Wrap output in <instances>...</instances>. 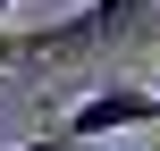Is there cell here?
Wrapping results in <instances>:
<instances>
[{
    "label": "cell",
    "instance_id": "cell-1",
    "mask_svg": "<svg viewBox=\"0 0 160 151\" xmlns=\"http://www.w3.org/2000/svg\"><path fill=\"white\" fill-rule=\"evenodd\" d=\"M152 17H160V0H84L76 17L17 34V59H93V50L143 42V25H152Z\"/></svg>",
    "mask_w": 160,
    "mask_h": 151
},
{
    "label": "cell",
    "instance_id": "cell-2",
    "mask_svg": "<svg viewBox=\"0 0 160 151\" xmlns=\"http://www.w3.org/2000/svg\"><path fill=\"white\" fill-rule=\"evenodd\" d=\"M135 126H160L152 84H101V92H84V101L59 118V134H68L76 151H93L101 134H135Z\"/></svg>",
    "mask_w": 160,
    "mask_h": 151
},
{
    "label": "cell",
    "instance_id": "cell-3",
    "mask_svg": "<svg viewBox=\"0 0 160 151\" xmlns=\"http://www.w3.org/2000/svg\"><path fill=\"white\" fill-rule=\"evenodd\" d=\"M8 151H76V143H68V134L51 126V134H34V143H8Z\"/></svg>",
    "mask_w": 160,
    "mask_h": 151
},
{
    "label": "cell",
    "instance_id": "cell-4",
    "mask_svg": "<svg viewBox=\"0 0 160 151\" xmlns=\"http://www.w3.org/2000/svg\"><path fill=\"white\" fill-rule=\"evenodd\" d=\"M8 59H17V34H8V25H0V67H8Z\"/></svg>",
    "mask_w": 160,
    "mask_h": 151
},
{
    "label": "cell",
    "instance_id": "cell-5",
    "mask_svg": "<svg viewBox=\"0 0 160 151\" xmlns=\"http://www.w3.org/2000/svg\"><path fill=\"white\" fill-rule=\"evenodd\" d=\"M152 101H160V76H152Z\"/></svg>",
    "mask_w": 160,
    "mask_h": 151
},
{
    "label": "cell",
    "instance_id": "cell-6",
    "mask_svg": "<svg viewBox=\"0 0 160 151\" xmlns=\"http://www.w3.org/2000/svg\"><path fill=\"white\" fill-rule=\"evenodd\" d=\"M0 8H8V0H0Z\"/></svg>",
    "mask_w": 160,
    "mask_h": 151
}]
</instances>
